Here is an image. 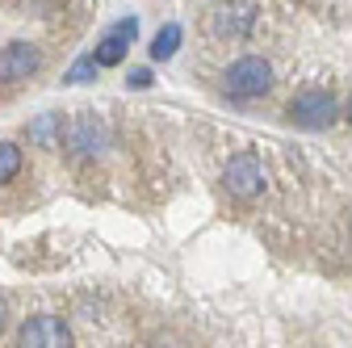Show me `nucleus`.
<instances>
[{"mask_svg":"<svg viewBox=\"0 0 352 348\" xmlns=\"http://www.w3.org/2000/svg\"><path fill=\"white\" fill-rule=\"evenodd\" d=\"M223 89H227V97H235V101H256V97H264V93L273 89V63L260 59V55L235 59V63L227 67V76H223Z\"/></svg>","mask_w":352,"mask_h":348,"instance_id":"obj_1","label":"nucleus"},{"mask_svg":"<svg viewBox=\"0 0 352 348\" xmlns=\"http://www.w3.org/2000/svg\"><path fill=\"white\" fill-rule=\"evenodd\" d=\"M336 118H340V101L327 89H302L289 101V122L302 130H327Z\"/></svg>","mask_w":352,"mask_h":348,"instance_id":"obj_2","label":"nucleus"},{"mask_svg":"<svg viewBox=\"0 0 352 348\" xmlns=\"http://www.w3.org/2000/svg\"><path fill=\"white\" fill-rule=\"evenodd\" d=\"M223 185H227V193H231V197H239V202L260 197V193H264V164H260L252 151L231 155V160H227V168H223Z\"/></svg>","mask_w":352,"mask_h":348,"instance_id":"obj_3","label":"nucleus"},{"mask_svg":"<svg viewBox=\"0 0 352 348\" xmlns=\"http://www.w3.org/2000/svg\"><path fill=\"white\" fill-rule=\"evenodd\" d=\"M210 30L218 38H248L256 30V5H248V0H223L210 13Z\"/></svg>","mask_w":352,"mask_h":348,"instance_id":"obj_4","label":"nucleus"},{"mask_svg":"<svg viewBox=\"0 0 352 348\" xmlns=\"http://www.w3.org/2000/svg\"><path fill=\"white\" fill-rule=\"evenodd\" d=\"M17 348H72V331L63 319L55 315H34L21 336H17Z\"/></svg>","mask_w":352,"mask_h":348,"instance_id":"obj_5","label":"nucleus"},{"mask_svg":"<svg viewBox=\"0 0 352 348\" xmlns=\"http://www.w3.org/2000/svg\"><path fill=\"white\" fill-rule=\"evenodd\" d=\"M38 67H42V51L34 47V42H9V47L0 51V80L5 84L30 80Z\"/></svg>","mask_w":352,"mask_h":348,"instance_id":"obj_6","label":"nucleus"},{"mask_svg":"<svg viewBox=\"0 0 352 348\" xmlns=\"http://www.w3.org/2000/svg\"><path fill=\"white\" fill-rule=\"evenodd\" d=\"M63 143L76 151V155H97L105 147V126L93 118V113H76L67 126H63Z\"/></svg>","mask_w":352,"mask_h":348,"instance_id":"obj_7","label":"nucleus"},{"mask_svg":"<svg viewBox=\"0 0 352 348\" xmlns=\"http://www.w3.org/2000/svg\"><path fill=\"white\" fill-rule=\"evenodd\" d=\"M135 34H139V21L135 17H122V21H113L109 30H105V38L97 42V63L101 67H118L122 59H126V51H130V42H135Z\"/></svg>","mask_w":352,"mask_h":348,"instance_id":"obj_8","label":"nucleus"},{"mask_svg":"<svg viewBox=\"0 0 352 348\" xmlns=\"http://www.w3.org/2000/svg\"><path fill=\"white\" fill-rule=\"evenodd\" d=\"M63 113H38L30 126H25V135H30V143L34 147H59L63 143Z\"/></svg>","mask_w":352,"mask_h":348,"instance_id":"obj_9","label":"nucleus"},{"mask_svg":"<svg viewBox=\"0 0 352 348\" xmlns=\"http://www.w3.org/2000/svg\"><path fill=\"white\" fill-rule=\"evenodd\" d=\"M176 47H181V25L168 21V25L151 38V59H155V63H168V59L176 55Z\"/></svg>","mask_w":352,"mask_h":348,"instance_id":"obj_10","label":"nucleus"},{"mask_svg":"<svg viewBox=\"0 0 352 348\" xmlns=\"http://www.w3.org/2000/svg\"><path fill=\"white\" fill-rule=\"evenodd\" d=\"M21 172V147L17 143H0V185L13 181Z\"/></svg>","mask_w":352,"mask_h":348,"instance_id":"obj_11","label":"nucleus"},{"mask_svg":"<svg viewBox=\"0 0 352 348\" xmlns=\"http://www.w3.org/2000/svg\"><path fill=\"white\" fill-rule=\"evenodd\" d=\"M97 55H84V59H76L72 67H67V76H63V84H88V80H97Z\"/></svg>","mask_w":352,"mask_h":348,"instance_id":"obj_12","label":"nucleus"},{"mask_svg":"<svg viewBox=\"0 0 352 348\" xmlns=\"http://www.w3.org/2000/svg\"><path fill=\"white\" fill-rule=\"evenodd\" d=\"M126 84H130V89H147V84H151V72H147V67H135V72L126 76Z\"/></svg>","mask_w":352,"mask_h":348,"instance_id":"obj_13","label":"nucleus"},{"mask_svg":"<svg viewBox=\"0 0 352 348\" xmlns=\"http://www.w3.org/2000/svg\"><path fill=\"white\" fill-rule=\"evenodd\" d=\"M0 331H5V302H0Z\"/></svg>","mask_w":352,"mask_h":348,"instance_id":"obj_14","label":"nucleus"},{"mask_svg":"<svg viewBox=\"0 0 352 348\" xmlns=\"http://www.w3.org/2000/svg\"><path fill=\"white\" fill-rule=\"evenodd\" d=\"M348 122H352V101H348Z\"/></svg>","mask_w":352,"mask_h":348,"instance_id":"obj_15","label":"nucleus"}]
</instances>
